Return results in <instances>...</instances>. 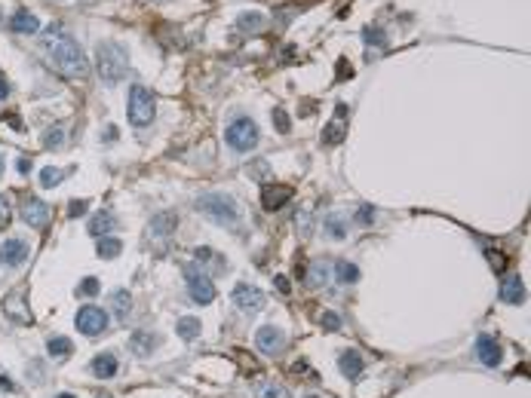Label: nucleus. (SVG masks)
<instances>
[{
    "instance_id": "nucleus-10",
    "label": "nucleus",
    "mask_w": 531,
    "mask_h": 398,
    "mask_svg": "<svg viewBox=\"0 0 531 398\" xmlns=\"http://www.w3.org/2000/svg\"><path fill=\"white\" fill-rule=\"evenodd\" d=\"M255 346L264 355H280L286 350V334L280 328H273V325H264V328H258V334H255Z\"/></svg>"
},
{
    "instance_id": "nucleus-6",
    "label": "nucleus",
    "mask_w": 531,
    "mask_h": 398,
    "mask_svg": "<svg viewBox=\"0 0 531 398\" xmlns=\"http://www.w3.org/2000/svg\"><path fill=\"white\" fill-rule=\"evenodd\" d=\"M77 331L87 334V337H98V334L108 331V312L96 303H87V307L77 310Z\"/></svg>"
},
{
    "instance_id": "nucleus-43",
    "label": "nucleus",
    "mask_w": 531,
    "mask_h": 398,
    "mask_svg": "<svg viewBox=\"0 0 531 398\" xmlns=\"http://www.w3.org/2000/svg\"><path fill=\"white\" fill-rule=\"evenodd\" d=\"M6 95H10V83L0 77V102H6Z\"/></svg>"
},
{
    "instance_id": "nucleus-1",
    "label": "nucleus",
    "mask_w": 531,
    "mask_h": 398,
    "mask_svg": "<svg viewBox=\"0 0 531 398\" xmlns=\"http://www.w3.org/2000/svg\"><path fill=\"white\" fill-rule=\"evenodd\" d=\"M40 46H44L46 59L53 61V68L62 77H68V80H87L89 77L87 53H83L80 44L68 31H62V25H49L46 34L40 37Z\"/></svg>"
},
{
    "instance_id": "nucleus-34",
    "label": "nucleus",
    "mask_w": 531,
    "mask_h": 398,
    "mask_svg": "<svg viewBox=\"0 0 531 398\" xmlns=\"http://www.w3.org/2000/svg\"><path fill=\"white\" fill-rule=\"evenodd\" d=\"M62 141H65V135H62L59 126H55V129H49V132L44 135V144H46V147H62Z\"/></svg>"
},
{
    "instance_id": "nucleus-31",
    "label": "nucleus",
    "mask_w": 531,
    "mask_h": 398,
    "mask_svg": "<svg viewBox=\"0 0 531 398\" xmlns=\"http://www.w3.org/2000/svg\"><path fill=\"white\" fill-rule=\"evenodd\" d=\"M273 123H277V129H280L282 135H289V132H292V120H289V113L282 111V108L273 111Z\"/></svg>"
},
{
    "instance_id": "nucleus-19",
    "label": "nucleus",
    "mask_w": 531,
    "mask_h": 398,
    "mask_svg": "<svg viewBox=\"0 0 531 398\" xmlns=\"http://www.w3.org/2000/svg\"><path fill=\"white\" fill-rule=\"evenodd\" d=\"M10 28L16 34H37V28H40V22H37V16L34 12H28V10H19L16 16L10 19Z\"/></svg>"
},
{
    "instance_id": "nucleus-22",
    "label": "nucleus",
    "mask_w": 531,
    "mask_h": 398,
    "mask_svg": "<svg viewBox=\"0 0 531 398\" xmlns=\"http://www.w3.org/2000/svg\"><path fill=\"white\" fill-rule=\"evenodd\" d=\"M200 319H194V316H185V319H179V325H175V331H179V337L181 340H194V337H200Z\"/></svg>"
},
{
    "instance_id": "nucleus-11",
    "label": "nucleus",
    "mask_w": 531,
    "mask_h": 398,
    "mask_svg": "<svg viewBox=\"0 0 531 398\" xmlns=\"http://www.w3.org/2000/svg\"><path fill=\"white\" fill-rule=\"evenodd\" d=\"M28 254H31V248H28L25 239H6V243L0 245V264L3 267H22L28 260Z\"/></svg>"
},
{
    "instance_id": "nucleus-15",
    "label": "nucleus",
    "mask_w": 531,
    "mask_h": 398,
    "mask_svg": "<svg viewBox=\"0 0 531 398\" xmlns=\"http://www.w3.org/2000/svg\"><path fill=\"white\" fill-rule=\"evenodd\" d=\"M338 368H341V374L347 380H359V374L366 371V361L357 350H347V352H341V359H338Z\"/></svg>"
},
{
    "instance_id": "nucleus-9",
    "label": "nucleus",
    "mask_w": 531,
    "mask_h": 398,
    "mask_svg": "<svg viewBox=\"0 0 531 398\" xmlns=\"http://www.w3.org/2000/svg\"><path fill=\"white\" fill-rule=\"evenodd\" d=\"M233 303H237L240 312H246V316H252V312L264 310V294H261L255 285H237L233 288Z\"/></svg>"
},
{
    "instance_id": "nucleus-42",
    "label": "nucleus",
    "mask_w": 531,
    "mask_h": 398,
    "mask_svg": "<svg viewBox=\"0 0 531 398\" xmlns=\"http://www.w3.org/2000/svg\"><path fill=\"white\" fill-rule=\"evenodd\" d=\"M338 74H341V77H338V80H347V77H350L353 70H350V65H344V61H338Z\"/></svg>"
},
{
    "instance_id": "nucleus-4",
    "label": "nucleus",
    "mask_w": 531,
    "mask_h": 398,
    "mask_svg": "<svg viewBox=\"0 0 531 398\" xmlns=\"http://www.w3.org/2000/svg\"><path fill=\"white\" fill-rule=\"evenodd\" d=\"M224 141H228V147H233L237 153L252 151V147L258 144V126H255V120H249V117L233 120L228 126V132H224Z\"/></svg>"
},
{
    "instance_id": "nucleus-26",
    "label": "nucleus",
    "mask_w": 531,
    "mask_h": 398,
    "mask_svg": "<svg viewBox=\"0 0 531 398\" xmlns=\"http://www.w3.org/2000/svg\"><path fill=\"white\" fill-rule=\"evenodd\" d=\"M114 312H117V319H123L126 322V316H129V310H132V301H129V291H114Z\"/></svg>"
},
{
    "instance_id": "nucleus-36",
    "label": "nucleus",
    "mask_w": 531,
    "mask_h": 398,
    "mask_svg": "<svg viewBox=\"0 0 531 398\" xmlns=\"http://www.w3.org/2000/svg\"><path fill=\"white\" fill-rule=\"evenodd\" d=\"M314 273H316V276H310V285L316 288V285H320V282H323V285H325V279H329V269L316 264V267H314Z\"/></svg>"
},
{
    "instance_id": "nucleus-37",
    "label": "nucleus",
    "mask_w": 531,
    "mask_h": 398,
    "mask_svg": "<svg viewBox=\"0 0 531 398\" xmlns=\"http://www.w3.org/2000/svg\"><path fill=\"white\" fill-rule=\"evenodd\" d=\"M249 175L255 178V181H264L267 178V162H255V166H249Z\"/></svg>"
},
{
    "instance_id": "nucleus-7",
    "label": "nucleus",
    "mask_w": 531,
    "mask_h": 398,
    "mask_svg": "<svg viewBox=\"0 0 531 398\" xmlns=\"http://www.w3.org/2000/svg\"><path fill=\"white\" fill-rule=\"evenodd\" d=\"M188 291H190V301L194 303H212L215 301V285H212V279L203 269H194L188 267Z\"/></svg>"
},
{
    "instance_id": "nucleus-3",
    "label": "nucleus",
    "mask_w": 531,
    "mask_h": 398,
    "mask_svg": "<svg viewBox=\"0 0 531 398\" xmlns=\"http://www.w3.org/2000/svg\"><path fill=\"white\" fill-rule=\"evenodd\" d=\"M197 209H200L206 218H212L215 224L233 227L240 221V209H237V202H233L231 196H218V193L200 196V199H197Z\"/></svg>"
},
{
    "instance_id": "nucleus-21",
    "label": "nucleus",
    "mask_w": 531,
    "mask_h": 398,
    "mask_svg": "<svg viewBox=\"0 0 531 398\" xmlns=\"http://www.w3.org/2000/svg\"><path fill=\"white\" fill-rule=\"evenodd\" d=\"M114 227H117V221L111 211H98L93 218V224H89V233H93V236H105V233H111Z\"/></svg>"
},
{
    "instance_id": "nucleus-45",
    "label": "nucleus",
    "mask_w": 531,
    "mask_h": 398,
    "mask_svg": "<svg viewBox=\"0 0 531 398\" xmlns=\"http://www.w3.org/2000/svg\"><path fill=\"white\" fill-rule=\"evenodd\" d=\"M0 386H3L6 392H12V383H10V377H3V374H0Z\"/></svg>"
},
{
    "instance_id": "nucleus-17",
    "label": "nucleus",
    "mask_w": 531,
    "mask_h": 398,
    "mask_svg": "<svg viewBox=\"0 0 531 398\" xmlns=\"http://www.w3.org/2000/svg\"><path fill=\"white\" fill-rule=\"evenodd\" d=\"M344 113H347V108L341 104V108L335 111V120L329 123V129L323 132V144H329V147H332V144H341V141H344V135H347V126L341 123Z\"/></svg>"
},
{
    "instance_id": "nucleus-41",
    "label": "nucleus",
    "mask_w": 531,
    "mask_h": 398,
    "mask_svg": "<svg viewBox=\"0 0 531 398\" xmlns=\"http://www.w3.org/2000/svg\"><path fill=\"white\" fill-rule=\"evenodd\" d=\"M329 233H332L335 239H341V236H344V227H341V221H335V218H332V221H329Z\"/></svg>"
},
{
    "instance_id": "nucleus-28",
    "label": "nucleus",
    "mask_w": 531,
    "mask_h": 398,
    "mask_svg": "<svg viewBox=\"0 0 531 398\" xmlns=\"http://www.w3.org/2000/svg\"><path fill=\"white\" fill-rule=\"evenodd\" d=\"M62 178H65V172H62V169L46 166L44 172H40V187H55V184H62Z\"/></svg>"
},
{
    "instance_id": "nucleus-30",
    "label": "nucleus",
    "mask_w": 531,
    "mask_h": 398,
    "mask_svg": "<svg viewBox=\"0 0 531 398\" xmlns=\"http://www.w3.org/2000/svg\"><path fill=\"white\" fill-rule=\"evenodd\" d=\"M320 325H323V331H341V316L338 312H323Z\"/></svg>"
},
{
    "instance_id": "nucleus-33",
    "label": "nucleus",
    "mask_w": 531,
    "mask_h": 398,
    "mask_svg": "<svg viewBox=\"0 0 531 398\" xmlns=\"http://www.w3.org/2000/svg\"><path fill=\"white\" fill-rule=\"evenodd\" d=\"M10 221H12V205H10V199L0 193V227H6Z\"/></svg>"
},
{
    "instance_id": "nucleus-25",
    "label": "nucleus",
    "mask_w": 531,
    "mask_h": 398,
    "mask_svg": "<svg viewBox=\"0 0 531 398\" xmlns=\"http://www.w3.org/2000/svg\"><path fill=\"white\" fill-rule=\"evenodd\" d=\"M120 248H123V243H120V239L102 236V239H98L96 254H98V258H105V260H111V258H117V254H120Z\"/></svg>"
},
{
    "instance_id": "nucleus-14",
    "label": "nucleus",
    "mask_w": 531,
    "mask_h": 398,
    "mask_svg": "<svg viewBox=\"0 0 531 398\" xmlns=\"http://www.w3.org/2000/svg\"><path fill=\"white\" fill-rule=\"evenodd\" d=\"M289 199H292V187L277 184V187H264V193H261V205H264L267 211H277L289 202Z\"/></svg>"
},
{
    "instance_id": "nucleus-13",
    "label": "nucleus",
    "mask_w": 531,
    "mask_h": 398,
    "mask_svg": "<svg viewBox=\"0 0 531 398\" xmlns=\"http://www.w3.org/2000/svg\"><path fill=\"white\" fill-rule=\"evenodd\" d=\"M157 343H160V337L151 331H136L129 337V350H132V355H138V359H147V355L157 350Z\"/></svg>"
},
{
    "instance_id": "nucleus-48",
    "label": "nucleus",
    "mask_w": 531,
    "mask_h": 398,
    "mask_svg": "<svg viewBox=\"0 0 531 398\" xmlns=\"http://www.w3.org/2000/svg\"><path fill=\"white\" fill-rule=\"evenodd\" d=\"M55 398H77V395H71V392H62V395H55Z\"/></svg>"
},
{
    "instance_id": "nucleus-40",
    "label": "nucleus",
    "mask_w": 531,
    "mask_h": 398,
    "mask_svg": "<svg viewBox=\"0 0 531 398\" xmlns=\"http://www.w3.org/2000/svg\"><path fill=\"white\" fill-rule=\"evenodd\" d=\"M372 218H375V211L369 209V205H363V209H359V215H357V221H359V224H363V227H366V224H369V221H372Z\"/></svg>"
},
{
    "instance_id": "nucleus-24",
    "label": "nucleus",
    "mask_w": 531,
    "mask_h": 398,
    "mask_svg": "<svg viewBox=\"0 0 531 398\" xmlns=\"http://www.w3.org/2000/svg\"><path fill=\"white\" fill-rule=\"evenodd\" d=\"M175 224H179V218H175L172 211H163V215L154 218V227H151V230L157 233V236H166V233L175 230Z\"/></svg>"
},
{
    "instance_id": "nucleus-27",
    "label": "nucleus",
    "mask_w": 531,
    "mask_h": 398,
    "mask_svg": "<svg viewBox=\"0 0 531 398\" xmlns=\"http://www.w3.org/2000/svg\"><path fill=\"white\" fill-rule=\"evenodd\" d=\"M46 352L53 355V359H65V355L71 352V340L68 337H49Z\"/></svg>"
},
{
    "instance_id": "nucleus-50",
    "label": "nucleus",
    "mask_w": 531,
    "mask_h": 398,
    "mask_svg": "<svg viewBox=\"0 0 531 398\" xmlns=\"http://www.w3.org/2000/svg\"><path fill=\"white\" fill-rule=\"evenodd\" d=\"M304 398H320V395H304Z\"/></svg>"
},
{
    "instance_id": "nucleus-8",
    "label": "nucleus",
    "mask_w": 531,
    "mask_h": 398,
    "mask_svg": "<svg viewBox=\"0 0 531 398\" xmlns=\"http://www.w3.org/2000/svg\"><path fill=\"white\" fill-rule=\"evenodd\" d=\"M22 221L28 227H34V230H44L49 224V205L37 196H25L22 199Z\"/></svg>"
},
{
    "instance_id": "nucleus-16",
    "label": "nucleus",
    "mask_w": 531,
    "mask_h": 398,
    "mask_svg": "<svg viewBox=\"0 0 531 398\" xmlns=\"http://www.w3.org/2000/svg\"><path fill=\"white\" fill-rule=\"evenodd\" d=\"M89 371H93V377H98V380H111V377L120 371L114 352H102V355H96L93 365H89Z\"/></svg>"
},
{
    "instance_id": "nucleus-29",
    "label": "nucleus",
    "mask_w": 531,
    "mask_h": 398,
    "mask_svg": "<svg viewBox=\"0 0 531 398\" xmlns=\"http://www.w3.org/2000/svg\"><path fill=\"white\" fill-rule=\"evenodd\" d=\"M338 279H341L344 285H347V282H357V279H359V267L341 260V264H338Z\"/></svg>"
},
{
    "instance_id": "nucleus-38",
    "label": "nucleus",
    "mask_w": 531,
    "mask_h": 398,
    "mask_svg": "<svg viewBox=\"0 0 531 398\" xmlns=\"http://www.w3.org/2000/svg\"><path fill=\"white\" fill-rule=\"evenodd\" d=\"M363 37H366V44H375V46H384L387 44V37L381 31H366Z\"/></svg>"
},
{
    "instance_id": "nucleus-35",
    "label": "nucleus",
    "mask_w": 531,
    "mask_h": 398,
    "mask_svg": "<svg viewBox=\"0 0 531 398\" xmlns=\"http://www.w3.org/2000/svg\"><path fill=\"white\" fill-rule=\"evenodd\" d=\"M258 398H289V392L282 386H264L258 392Z\"/></svg>"
},
{
    "instance_id": "nucleus-5",
    "label": "nucleus",
    "mask_w": 531,
    "mask_h": 398,
    "mask_svg": "<svg viewBox=\"0 0 531 398\" xmlns=\"http://www.w3.org/2000/svg\"><path fill=\"white\" fill-rule=\"evenodd\" d=\"M151 120H154V95L151 89L136 83L129 89V123L136 129H145V126H151Z\"/></svg>"
},
{
    "instance_id": "nucleus-2",
    "label": "nucleus",
    "mask_w": 531,
    "mask_h": 398,
    "mask_svg": "<svg viewBox=\"0 0 531 398\" xmlns=\"http://www.w3.org/2000/svg\"><path fill=\"white\" fill-rule=\"evenodd\" d=\"M96 68H98V77H102L108 86H114L126 77V68H129V55L126 49L114 44V40H105V44L96 46Z\"/></svg>"
},
{
    "instance_id": "nucleus-44",
    "label": "nucleus",
    "mask_w": 531,
    "mask_h": 398,
    "mask_svg": "<svg viewBox=\"0 0 531 398\" xmlns=\"http://www.w3.org/2000/svg\"><path fill=\"white\" fill-rule=\"evenodd\" d=\"M19 172H22V175L31 172V160H25V156H22V160H19Z\"/></svg>"
},
{
    "instance_id": "nucleus-46",
    "label": "nucleus",
    "mask_w": 531,
    "mask_h": 398,
    "mask_svg": "<svg viewBox=\"0 0 531 398\" xmlns=\"http://www.w3.org/2000/svg\"><path fill=\"white\" fill-rule=\"evenodd\" d=\"M277 288L282 291V294H289V282H286V279H282V276H280V279H277Z\"/></svg>"
},
{
    "instance_id": "nucleus-20",
    "label": "nucleus",
    "mask_w": 531,
    "mask_h": 398,
    "mask_svg": "<svg viewBox=\"0 0 531 398\" xmlns=\"http://www.w3.org/2000/svg\"><path fill=\"white\" fill-rule=\"evenodd\" d=\"M3 310L16 325H31V312L22 310V294H10V301L3 303Z\"/></svg>"
},
{
    "instance_id": "nucleus-18",
    "label": "nucleus",
    "mask_w": 531,
    "mask_h": 398,
    "mask_svg": "<svg viewBox=\"0 0 531 398\" xmlns=\"http://www.w3.org/2000/svg\"><path fill=\"white\" fill-rule=\"evenodd\" d=\"M501 301L504 303H522L525 301V285H522L519 276H507L504 285H501Z\"/></svg>"
},
{
    "instance_id": "nucleus-39",
    "label": "nucleus",
    "mask_w": 531,
    "mask_h": 398,
    "mask_svg": "<svg viewBox=\"0 0 531 398\" xmlns=\"http://www.w3.org/2000/svg\"><path fill=\"white\" fill-rule=\"evenodd\" d=\"M83 211H87V199H74V202L68 205V215H71V218L83 215Z\"/></svg>"
},
{
    "instance_id": "nucleus-47",
    "label": "nucleus",
    "mask_w": 531,
    "mask_h": 398,
    "mask_svg": "<svg viewBox=\"0 0 531 398\" xmlns=\"http://www.w3.org/2000/svg\"><path fill=\"white\" fill-rule=\"evenodd\" d=\"M3 166H6V160H3V153H0V175H3Z\"/></svg>"
},
{
    "instance_id": "nucleus-49",
    "label": "nucleus",
    "mask_w": 531,
    "mask_h": 398,
    "mask_svg": "<svg viewBox=\"0 0 531 398\" xmlns=\"http://www.w3.org/2000/svg\"><path fill=\"white\" fill-rule=\"evenodd\" d=\"M96 398H111V395H108V392H102V395H96Z\"/></svg>"
},
{
    "instance_id": "nucleus-23",
    "label": "nucleus",
    "mask_w": 531,
    "mask_h": 398,
    "mask_svg": "<svg viewBox=\"0 0 531 398\" xmlns=\"http://www.w3.org/2000/svg\"><path fill=\"white\" fill-rule=\"evenodd\" d=\"M237 28L246 34H258L261 28H264V16H261V12H243V16L237 19Z\"/></svg>"
},
{
    "instance_id": "nucleus-32",
    "label": "nucleus",
    "mask_w": 531,
    "mask_h": 398,
    "mask_svg": "<svg viewBox=\"0 0 531 398\" xmlns=\"http://www.w3.org/2000/svg\"><path fill=\"white\" fill-rule=\"evenodd\" d=\"M98 288H102V285H98V279H93V276H89V279L80 282L77 294H80V297H93V294H98Z\"/></svg>"
},
{
    "instance_id": "nucleus-12",
    "label": "nucleus",
    "mask_w": 531,
    "mask_h": 398,
    "mask_svg": "<svg viewBox=\"0 0 531 398\" xmlns=\"http://www.w3.org/2000/svg\"><path fill=\"white\" fill-rule=\"evenodd\" d=\"M476 355H479V361H483L485 368H498L501 359H504V350H501V343L494 337L483 334V337L476 340Z\"/></svg>"
}]
</instances>
